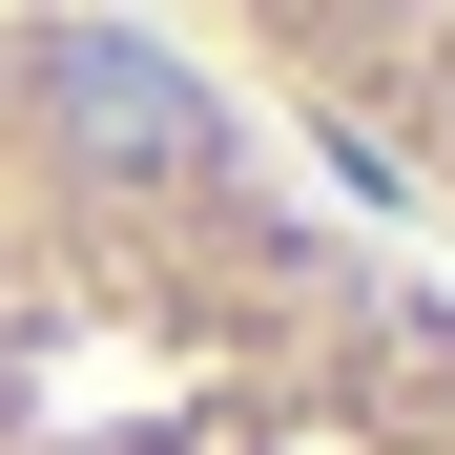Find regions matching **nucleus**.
<instances>
[{"label": "nucleus", "instance_id": "obj_1", "mask_svg": "<svg viewBox=\"0 0 455 455\" xmlns=\"http://www.w3.org/2000/svg\"><path fill=\"white\" fill-rule=\"evenodd\" d=\"M0 455H455V269L187 42L0 0Z\"/></svg>", "mask_w": 455, "mask_h": 455}, {"label": "nucleus", "instance_id": "obj_2", "mask_svg": "<svg viewBox=\"0 0 455 455\" xmlns=\"http://www.w3.org/2000/svg\"><path fill=\"white\" fill-rule=\"evenodd\" d=\"M207 42L331 166H372L414 228H455V0H207Z\"/></svg>", "mask_w": 455, "mask_h": 455}]
</instances>
